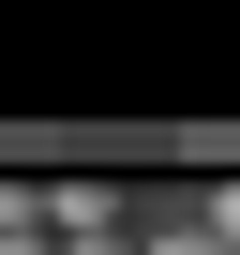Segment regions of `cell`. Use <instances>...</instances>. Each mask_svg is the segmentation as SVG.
Segmentation results:
<instances>
[{
    "mask_svg": "<svg viewBox=\"0 0 240 255\" xmlns=\"http://www.w3.org/2000/svg\"><path fill=\"white\" fill-rule=\"evenodd\" d=\"M210 240H225V255H240V180H210Z\"/></svg>",
    "mask_w": 240,
    "mask_h": 255,
    "instance_id": "1",
    "label": "cell"
},
{
    "mask_svg": "<svg viewBox=\"0 0 240 255\" xmlns=\"http://www.w3.org/2000/svg\"><path fill=\"white\" fill-rule=\"evenodd\" d=\"M135 255H225V240H210V225H180V240H135Z\"/></svg>",
    "mask_w": 240,
    "mask_h": 255,
    "instance_id": "2",
    "label": "cell"
},
{
    "mask_svg": "<svg viewBox=\"0 0 240 255\" xmlns=\"http://www.w3.org/2000/svg\"><path fill=\"white\" fill-rule=\"evenodd\" d=\"M0 255H60V240H0Z\"/></svg>",
    "mask_w": 240,
    "mask_h": 255,
    "instance_id": "3",
    "label": "cell"
}]
</instances>
